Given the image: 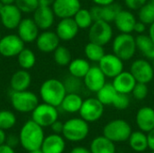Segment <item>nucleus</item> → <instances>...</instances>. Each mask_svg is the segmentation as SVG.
<instances>
[{"label":"nucleus","mask_w":154,"mask_h":153,"mask_svg":"<svg viewBox=\"0 0 154 153\" xmlns=\"http://www.w3.org/2000/svg\"><path fill=\"white\" fill-rule=\"evenodd\" d=\"M44 138L43 128L32 120L25 122L19 133L20 143L27 151L41 149Z\"/></svg>","instance_id":"nucleus-1"},{"label":"nucleus","mask_w":154,"mask_h":153,"mask_svg":"<svg viewBox=\"0 0 154 153\" xmlns=\"http://www.w3.org/2000/svg\"><path fill=\"white\" fill-rule=\"evenodd\" d=\"M67 94L63 81L57 78L46 79L40 87L39 95L42 102L59 107Z\"/></svg>","instance_id":"nucleus-2"},{"label":"nucleus","mask_w":154,"mask_h":153,"mask_svg":"<svg viewBox=\"0 0 154 153\" xmlns=\"http://www.w3.org/2000/svg\"><path fill=\"white\" fill-rule=\"evenodd\" d=\"M112 50L113 53L124 61L132 60L137 50L135 37H134L132 33L120 32L113 39Z\"/></svg>","instance_id":"nucleus-3"},{"label":"nucleus","mask_w":154,"mask_h":153,"mask_svg":"<svg viewBox=\"0 0 154 153\" xmlns=\"http://www.w3.org/2000/svg\"><path fill=\"white\" fill-rule=\"evenodd\" d=\"M10 102L13 108L23 114L32 113L39 105V97L30 90L12 91L10 95Z\"/></svg>","instance_id":"nucleus-4"},{"label":"nucleus","mask_w":154,"mask_h":153,"mask_svg":"<svg viewBox=\"0 0 154 153\" xmlns=\"http://www.w3.org/2000/svg\"><path fill=\"white\" fill-rule=\"evenodd\" d=\"M89 133V125L81 117L70 118L64 123L62 135L69 142H80L88 137Z\"/></svg>","instance_id":"nucleus-5"},{"label":"nucleus","mask_w":154,"mask_h":153,"mask_svg":"<svg viewBox=\"0 0 154 153\" xmlns=\"http://www.w3.org/2000/svg\"><path fill=\"white\" fill-rule=\"evenodd\" d=\"M132 133L131 125L123 119L112 120L108 122L103 129V135L114 142L128 141Z\"/></svg>","instance_id":"nucleus-6"},{"label":"nucleus","mask_w":154,"mask_h":153,"mask_svg":"<svg viewBox=\"0 0 154 153\" xmlns=\"http://www.w3.org/2000/svg\"><path fill=\"white\" fill-rule=\"evenodd\" d=\"M89 41L106 46L113 40V28L110 23L106 21H94L88 28Z\"/></svg>","instance_id":"nucleus-7"},{"label":"nucleus","mask_w":154,"mask_h":153,"mask_svg":"<svg viewBox=\"0 0 154 153\" xmlns=\"http://www.w3.org/2000/svg\"><path fill=\"white\" fill-rule=\"evenodd\" d=\"M59 118V112L56 106L42 102L39 104L32 112V120L42 128L51 125Z\"/></svg>","instance_id":"nucleus-8"},{"label":"nucleus","mask_w":154,"mask_h":153,"mask_svg":"<svg viewBox=\"0 0 154 153\" xmlns=\"http://www.w3.org/2000/svg\"><path fill=\"white\" fill-rule=\"evenodd\" d=\"M105 106L97 97H89L83 101L79 113L80 117L89 124L98 121L103 116Z\"/></svg>","instance_id":"nucleus-9"},{"label":"nucleus","mask_w":154,"mask_h":153,"mask_svg":"<svg viewBox=\"0 0 154 153\" xmlns=\"http://www.w3.org/2000/svg\"><path fill=\"white\" fill-rule=\"evenodd\" d=\"M24 48V41L16 33L2 36L0 40V55L5 58L17 56Z\"/></svg>","instance_id":"nucleus-10"},{"label":"nucleus","mask_w":154,"mask_h":153,"mask_svg":"<svg viewBox=\"0 0 154 153\" xmlns=\"http://www.w3.org/2000/svg\"><path fill=\"white\" fill-rule=\"evenodd\" d=\"M130 72L135 80L140 83L149 84L154 78V69L152 64L145 59H138L133 61Z\"/></svg>","instance_id":"nucleus-11"},{"label":"nucleus","mask_w":154,"mask_h":153,"mask_svg":"<svg viewBox=\"0 0 154 153\" xmlns=\"http://www.w3.org/2000/svg\"><path fill=\"white\" fill-rule=\"evenodd\" d=\"M98 67L106 78H114L124 71V60L115 53H106L98 62Z\"/></svg>","instance_id":"nucleus-12"},{"label":"nucleus","mask_w":154,"mask_h":153,"mask_svg":"<svg viewBox=\"0 0 154 153\" xmlns=\"http://www.w3.org/2000/svg\"><path fill=\"white\" fill-rule=\"evenodd\" d=\"M23 19V13L14 5H5L0 13V21L2 25L7 30L16 29Z\"/></svg>","instance_id":"nucleus-13"},{"label":"nucleus","mask_w":154,"mask_h":153,"mask_svg":"<svg viewBox=\"0 0 154 153\" xmlns=\"http://www.w3.org/2000/svg\"><path fill=\"white\" fill-rule=\"evenodd\" d=\"M84 87L90 92L97 93L106 83V77L97 65L91 66L86 76L83 78Z\"/></svg>","instance_id":"nucleus-14"},{"label":"nucleus","mask_w":154,"mask_h":153,"mask_svg":"<svg viewBox=\"0 0 154 153\" xmlns=\"http://www.w3.org/2000/svg\"><path fill=\"white\" fill-rule=\"evenodd\" d=\"M51 8L60 19L73 18L76 13L81 8L80 0H55Z\"/></svg>","instance_id":"nucleus-15"},{"label":"nucleus","mask_w":154,"mask_h":153,"mask_svg":"<svg viewBox=\"0 0 154 153\" xmlns=\"http://www.w3.org/2000/svg\"><path fill=\"white\" fill-rule=\"evenodd\" d=\"M94 21H106L107 23L114 22L117 14L122 10L120 5L112 3L106 5H95L90 9Z\"/></svg>","instance_id":"nucleus-16"},{"label":"nucleus","mask_w":154,"mask_h":153,"mask_svg":"<svg viewBox=\"0 0 154 153\" xmlns=\"http://www.w3.org/2000/svg\"><path fill=\"white\" fill-rule=\"evenodd\" d=\"M60 38L55 32L45 30L39 33L35 42L37 49L42 53H51L60 46Z\"/></svg>","instance_id":"nucleus-17"},{"label":"nucleus","mask_w":154,"mask_h":153,"mask_svg":"<svg viewBox=\"0 0 154 153\" xmlns=\"http://www.w3.org/2000/svg\"><path fill=\"white\" fill-rule=\"evenodd\" d=\"M18 36L24 43H31L36 41L39 35V27L32 18H23L16 28Z\"/></svg>","instance_id":"nucleus-18"},{"label":"nucleus","mask_w":154,"mask_h":153,"mask_svg":"<svg viewBox=\"0 0 154 153\" xmlns=\"http://www.w3.org/2000/svg\"><path fill=\"white\" fill-rule=\"evenodd\" d=\"M79 31V28L73 18H63L57 23L55 32L60 41H69L76 38Z\"/></svg>","instance_id":"nucleus-19"},{"label":"nucleus","mask_w":154,"mask_h":153,"mask_svg":"<svg viewBox=\"0 0 154 153\" xmlns=\"http://www.w3.org/2000/svg\"><path fill=\"white\" fill-rule=\"evenodd\" d=\"M32 14V19L40 30H49L54 24L56 15L51 6H39Z\"/></svg>","instance_id":"nucleus-20"},{"label":"nucleus","mask_w":154,"mask_h":153,"mask_svg":"<svg viewBox=\"0 0 154 153\" xmlns=\"http://www.w3.org/2000/svg\"><path fill=\"white\" fill-rule=\"evenodd\" d=\"M137 22L134 14L131 10L122 9L116 15L114 23L116 29L122 33H132L134 29L135 23Z\"/></svg>","instance_id":"nucleus-21"},{"label":"nucleus","mask_w":154,"mask_h":153,"mask_svg":"<svg viewBox=\"0 0 154 153\" xmlns=\"http://www.w3.org/2000/svg\"><path fill=\"white\" fill-rule=\"evenodd\" d=\"M137 81L130 71H122L119 75L113 78V86L118 93L127 94L132 93Z\"/></svg>","instance_id":"nucleus-22"},{"label":"nucleus","mask_w":154,"mask_h":153,"mask_svg":"<svg viewBox=\"0 0 154 153\" xmlns=\"http://www.w3.org/2000/svg\"><path fill=\"white\" fill-rule=\"evenodd\" d=\"M135 122L140 129L143 133H149L154 129V109L150 106H143L140 108L135 116Z\"/></svg>","instance_id":"nucleus-23"},{"label":"nucleus","mask_w":154,"mask_h":153,"mask_svg":"<svg viewBox=\"0 0 154 153\" xmlns=\"http://www.w3.org/2000/svg\"><path fill=\"white\" fill-rule=\"evenodd\" d=\"M65 147L66 142L64 137L60 134L52 133L44 138L41 149L43 153H63Z\"/></svg>","instance_id":"nucleus-24"},{"label":"nucleus","mask_w":154,"mask_h":153,"mask_svg":"<svg viewBox=\"0 0 154 153\" xmlns=\"http://www.w3.org/2000/svg\"><path fill=\"white\" fill-rule=\"evenodd\" d=\"M32 83V76L26 69H20L15 71L10 78V87L12 91L27 90Z\"/></svg>","instance_id":"nucleus-25"},{"label":"nucleus","mask_w":154,"mask_h":153,"mask_svg":"<svg viewBox=\"0 0 154 153\" xmlns=\"http://www.w3.org/2000/svg\"><path fill=\"white\" fill-rule=\"evenodd\" d=\"M83 101L84 100L82 99L79 94L67 93L60 106L66 113H69V114L79 113L81 108Z\"/></svg>","instance_id":"nucleus-26"},{"label":"nucleus","mask_w":154,"mask_h":153,"mask_svg":"<svg viewBox=\"0 0 154 153\" xmlns=\"http://www.w3.org/2000/svg\"><path fill=\"white\" fill-rule=\"evenodd\" d=\"M91 153H116L115 142L104 135L95 138L89 148Z\"/></svg>","instance_id":"nucleus-27"},{"label":"nucleus","mask_w":154,"mask_h":153,"mask_svg":"<svg viewBox=\"0 0 154 153\" xmlns=\"http://www.w3.org/2000/svg\"><path fill=\"white\" fill-rule=\"evenodd\" d=\"M136 47L140 52L149 60L154 58V42L151 37L147 34H138L135 37Z\"/></svg>","instance_id":"nucleus-28"},{"label":"nucleus","mask_w":154,"mask_h":153,"mask_svg":"<svg viewBox=\"0 0 154 153\" xmlns=\"http://www.w3.org/2000/svg\"><path fill=\"white\" fill-rule=\"evenodd\" d=\"M90 67L91 65L89 63V60L82 58H76L74 60H71L70 63L68 65L69 75L82 79L89 70Z\"/></svg>","instance_id":"nucleus-29"},{"label":"nucleus","mask_w":154,"mask_h":153,"mask_svg":"<svg viewBox=\"0 0 154 153\" xmlns=\"http://www.w3.org/2000/svg\"><path fill=\"white\" fill-rule=\"evenodd\" d=\"M129 146L136 152H143L148 148V140L146 133L142 131L133 132L128 139Z\"/></svg>","instance_id":"nucleus-30"},{"label":"nucleus","mask_w":154,"mask_h":153,"mask_svg":"<svg viewBox=\"0 0 154 153\" xmlns=\"http://www.w3.org/2000/svg\"><path fill=\"white\" fill-rule=\"evenodd\" d=\"M84 53L88 60L98 63L106 54V51L104 46L88 41L84 48Z\"/></svg>","instance_id":"nucleus-31"},{"label":"nucleus","mask_w":154,"mask_h":153,"mask_svg":"<svg viewBox=\"0 0 154 153\" xmlns=\"http://www.w3.org/2000/svg\"><path fill=\"white\" fill-rule=\"evenodd\" d=\"M17 62L21 69L29 70L33 68L36 63L35 53L28 48H23V50L16 56Z\"/></svg>","instance_id":"nucleus-32"},{"label":"nucleus","mask_w":154,"mask_h":153,"mask_svg":"<svg viewBox=\"0 0 154 153\" xmlns=\"http://www.w3.org/2000/svg\"><path fill=\"white\" fill-rule=\"evenodd\" d=\"M117 93L118 92L116 90L112 83H106V85L97 92V98L104 106H110L113 104Z\"/></svg>","instance_id":"nucleus-33"},{"label":"nucleus","mask_w":154,"mask_h":153,"mask_svg":"<svg viewBox=\"0 0 154 153\" xmlns=\"http://www.w3.org/2000/svg\"><path fill=\"white\" fill-rule=\"evenodd\" d=\"M73 19L79 29H88L94 23L90 10L82 7L76 13Z\"/></svg>","instance_id":"nucleus-34"},{"label":"nucleus","mask_w":154,"mask_h":153,"mask_svg":"<svg viewBox=\"0 0 154 153\" xmlns=\"http://www.w3.org/2000/svg\"><path fill=\"white\" fill-rule=\"evenodd\" d=\"M52 53H53V60L55 63L60 67L68 66L72 60L69 50L65 46L60 45Z\"/></svg>","instance_id":"nucleus-35"},{"label":"nucleus","mask_w":154,"mask_h":153,"mask_svg":"<svg viewBox=\"0 0 154 153\" xmlns=\"http://www.w3.org/2000/svg\"><path fill=\"white\" fill-rule=\"evenodd\" d=\"M139 21L150 25L154 22V5L149 1L138 10Z\"/></svg>","instance_id":"nucleus-36"},{"label":"nucleus","mask_w":154,"mask_h":153,"mask_svg":"<svg viewBox=\"0 0 154 153\" xmlns=\"http://www.w3.org/2000/svg\"><path fill=\"white\" fill-rule=\"evenodd\" d=\"M63 84L65 86L67 93H77L79 94V92L82 90L84 87V82L82 78L74 77V76H68L65 78Z\"/></svg>","instance_id":"nucleus-37"},{"label":"nucleus","mask_w":154,"mask_h":153,"mask_svg":"<svg viewBox=\"0 0 154 153\" xmlns=\"http://www.w3.org/2000/svg\"><path fill=\"white\" fill-rule=\"evenodd\" d=\"M16 124V116L10 110H0V128L7 131Z\"/></svg>","instance_id":"nucleus-38"},{"label":"nucleus","mask_w":154,"mask_h":153,"mask_svg":"<svg viewBox=\"0 0 154 153\" xmlns=\"http://www.w3.org/2000/svg\"><path fill=\"white\" fill-rule=\"evenodd\" d=\"M14 5L24 14H33L40 6L39 0H15Z\"/></svg>","instance_id":"nucleus-39"},{"label":"nucleus","mask_w":154,"mask_h":153,"mask_svg":"<svg viewBox=\"0 0 154 153\" xmlns=\"http://www.w3.org/2000/svg\"><path fill=\"white\" fill-rule=\"evenodd\" d=\"M112 106L118 109V110H125L129 107L130 106V97L127 94L117 93L116 96L115 97Z\"/></svg>","instance_id":"nucleus-40"},{"label":"nucleus","mask_w":154,"mask_h":153,"mask_svg":"<svg viewBox=\"0 0 154 153\" xmlns=\"http://www.w3.org/2000/svg\"><path fill=\"white\" fill-rule=\"evenodd\" d=\"M147 85L148 84L145 83H140V82L136 83V85L134 86L132 91V94L136 100H143L147 97L149 93V88Z\"/></svg>","instance_id":"nucleus-41"},{"label":"nucleus","mask_w":154,"mask_h":153,"mask_svg":"<svg viewBox=\"0 0 154 153\" xmlns=\"http://www.w3.org/2000/svg\"><path fill=\"white\" fill-rule=\"evenodd\" d=\"M126 7L129 10H139L143 5L149 2V0H124Z\"/></svg>","instance_id":"nucleus-42"},{"label":"nucleus","mask_w":154,"mask_h":153,"mask_svg":"<svg viewBox=\"0 0 154 153\" xmlns=\"http://www.w3.org/2000/svg\"><path fill=\"white\" fill-rule=\"evenodd\" d=\"M63 125L64 124L59 120L55 121L51 125V128L53 132V133H57V134H62V131H63Z\"/></svg>","instance_id":"nucleus-43"},{"label":"nucleus","mask_w":154,"mask_h":153,"mask_svg":"<svg viewBox=\"0 0 154 153\" xmlns=\"http://www.w3.org/2000/svg\"><path fill=\"white\" fill-rule=\"evenodd\" d=\"M146 24L141 21H137L135 23V25H134V32H135L136 33L138 34H143L146 31Z\"/></svg>","instance_id":"nucleus-44"},{"label":"nucleus","mask_w":154,"mask_h":153,"mask_svg":"<svg viewBox=\"0 0 154 153\" xmlns=\"http://www.w3.org/2000/svg\"><path fill=\"white\" fill-rule=\"evenodd\" d=\"M147 140H148V148L151 151H154V129L147 133Z\"/></svg>","instance_id":"nucleus-45"},{"label":"nucleus","mask_w":154,"mask_h":153,"mask_svg":"<svg viewBox=\"0 0 154 153\" xmlns=\"http://www.w3.org/2000/svg\"><path fill=\"white\" fill-rule=\"evenodd\" d=\"M20 142V141H19V137L17 138V137H15V136H9V137H7L6 138V142H5V143L6 144H8V145H10L11 147H13V148H14L18 143Z\"/></svg>","instance_id":"nucleus-46"},{"label":"nucleus","mask_w":154,"mask_h":153,"mask_svg":"<svg viewBox=\"0 0 154 153\" xmlns=\"http://www.w3.org/2000/svg\"><path fill=\"white\" fill-rule=\"evenodd\" d=\"M0 153H15V151L13 147L6 143H4L0 145Z\"/></svg>","instance_id":"nucleus-47"},{"label":"nucleus","mask_w":154,"mask_h":153,"mask_svg":"<svg viewBox=\"0 0 154 153\" xmlns=\"http://www.w3.org/2000/svg\"><path fill=\"white\" fill-rule=\"evenodd\" d=\"M69 153H91V151L89 149H88L86 147L77 146V147H74Z\"/></svg>","instance_id":"nucleus-48"},{"label":"nucleus","mask_w":154,"mask_h":153,"mask_svg":"<svg viewBox=\"0 0 154 153\" xmlns=\"http://www.w3.org/2000/svg\"><path fill=\"white\" fill-rule=\"evenodd\" d=\"M92 1L97 5H106L115 3L116 0H92Z\"/></svg>","instance_id":"nucleus-49"},{"label":"nucleus","mask_w":154,"mask_h":153,"mask_svg":"<svg viewBox=\"0 0 154 153\" xmlns=\"http://www.w3.org/2000/svg\"><path fill=\"white\" fill-rule=\"evenodd\" d=\"M55 0H39L40 6H51Z\"/></svg>","instance_id":"nucleus-50"},{"label":"nucleus","mask_w":154,"mask_h":153,"mask_svg":"<svg viewBox=\"0 0 154 153\" xmlns=\"http://www.w3.org/2000/svg\"><path fill=\"white\" fill-rule=\"evenodd\" d=\"M6 138H7V137H6V134H5V130H3V129L0 128V145L5 143Z\"/></svg>","instance_id":"nucleus-51"},{"label":"nucleus","mask_w":154,"mask_h":153,"mask_svg":"<svg viewBox=\"0 0 154 153\" xmlns=\"http://www.w3.org/2000/svg\"><path fill=\"white\" fill-rule=\"evenodd\" d=\"M148 35L151 37V39L152 40V41L154 42V22L152 23V24H150V27H149V33H148Z\"/></svg>","instance_id":"nucleus-52"},{"label":"nucleus","mask_w":154,"mask_h":153,"mask_svg":"<svg viewBox=\"0 0 154 153\" xmlns=\"http://www.w3.org/2000/svg\"><path fill=\"white\" fill-rule=\"evenodd\" d=\"M4 5H11V4H14L15 0H0Z\"/></svg>","instance_id":"nucleus-53"},{"label":"nucleus","mask_w":154,"mask_h":153,"mask_svg":"<svg viewBox=\"0 0 154 153\" xmlns=\"http://www.w3.org/2000/svg\"><path fill=\"white\" fill-rule=\"evenodd\" d=\"M28 153H43L42 151V149H37V150H32V151H29Z\"/></svg>","instance_id":"nucleus-54"},{"label":"nucleus","mask_w":154,"mask_h":153,"mask_svg":"<svg viewBox=\"0 0 154 153\" xmlns=\"http://www.w3.org/2000/svg\"><path fill=\"white\" fill-rule=\"evenodd\" d=\"M4 5H5L0 1V13H1V11H2V9H3V7H4Z\"/></svg>","instance_id":"nucleus-55"},{"label":"nucleus","mask_w":154,"mask_h":153,"mask_svg":"<svg viewBox=\"0 0 154 153\" xmlns=\"http://www.w3.org/2000/svg\"><path fill=\"white\" fill-rule=\"evenodd\" d=\"M152 60V66H153V69H154V58Z\"/></svg>","instance_id":"nucleus-56"},{"label":"nucleus","mask_w":154,"mask_h":153,"mask_svg":"<svg viewBox=\"0 0 154 153\" xmlns=\"http://www.w3.org/2000/svg\"><path fill=\"white\" fill-rule=\"evenodd\" d=\"M150 2H151V3H152V5H154V0H151Z\"/></svg>","instance_id":"nucleus-57"},{"label":"nucleus","mask_w":154,"mask_h":153,"mask_svg":"<svg viewBox=\"0 0 154 153\" xmlns=\"http://www.w3.org/2000/svg\"><path fill=\"white\" fill-rule=\"evenodd\" d=\"M1 38H2V35H1V32H0V40H1Z\"/></svg>","instance_id":"nucleus-58"},{"label":"nucleus","mask_w":154,"mask_h":153,"mask_svg":"<svg viewBox=\"0 0 154 153\" xmlns=\"http://www.w3.org/2000/svg\"><path fill=\"white\" fill-rule=\"evenodd\" d=\"M152 153H154V151H152Z\"/></svg>","instance_id":"nucleus-59"}]
</instances>
